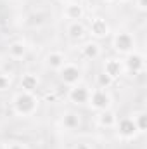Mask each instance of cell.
<instances>
[{"mask_svg": "<svg viewBox=\"0 0 147 149\" xmlns=\"http://www.w3.org/2000/svg\"><path fill=\"white\" fill-rule=\"evenodd\" d=\"M40 108V97L35 92H24L17 90L10 97V109L19 118H30Z\"/></svg>", "mask_w": 147, "mask_h": 149, "instance_id": "1", "label": "cell"}, {"mask_svg": "<svg viewBox=\"0 0 147 149\" xmlns=\"http://www.w3.org/2000/svg\"><path fill=\"white\" fill-rule=\"evenodd\" d=\"M111 45H112V50L118 56H123V57L128 56L130 52L137 50V40H135V37L130 31H126V30L116 31L112 35V38H111Z\"/></svg>", "mask_w": 147, "mask_h": 149, "instance_id": "2", "label": "cell"}, {"mask_svg": "<svg viewBox=\"0 0 147 149\" xmlns=\"http://www.w3.org/2000/svg\"><path fill=\"white\" fill-rule=\"evenodd\" d=\"M87 108L94 113H99V111L112 108V95H111V92L107 88H97V87L92 88L88 102H87Z\"/></svg>", "mask_w": 147, "mask_h": 149, "instance_id": "3", "label": "cell"}, {"mask_svg": "<svg viewBox=\"0 0 147 149\" xmlns=\"http://www.w3.org/2000/svg\"><path fill=\"white\" fill-rule=\"evenodd\" d=\"M57 73V78H59V81L62 83V85H66V87H73L76 83H80V81H83V70L78 66V64H74V63H66L59 71H55Z\"/></svg>", "mask_w": 147, "mask_h": 149, "instance_id": "4", "label": "cell"}, {"mask_svg": "<svg viewBox=\"0 0 147 149\" xmlns=\"http://www.w3.org/2000/svg\"><path fill=\"white\" fill-rule=\"evenodd\" d=\"M87 26V35H90L92 40H102V38L109 37L111 35V26L107 23V19L101 17V16H95V17H90L88 24Z\"/></svg>", "mask_w": 147, "mask_h": 149, "instance_id": "5", "label": "cell"}, {"mask_svg": "<svg viewBox=\"0 0 147 149\" xmlns=\"http://www.w3.org/2000/svg\"><path fill=\"white\" fill-rule=\"evenodd\" d=\"M114 130H116L118 139H121V141H133L139 135V130H137V127H135V123L130 116L118 118V121L114 125Z\"/></svg>", "mask_w": 147, "mask_h": 149, "instance_id": "6", "label": "cell"}, {"mask_svg": "<svg viewBox=\"0 0 147 149\" xmlns=\"http://www.w3.org/2000/svg\"><path fill=\"white\" fill-rule=\"evenodd\" d=\"M90 87L85 81H80L73 87L68 88V101L74 106H87L88 97H90Z\"/></svg>", "mask_w": 147, "mask_h": 149, "instance_id": "7", "label": "cell"}, {"mask_svg": "<svg viewBox=\"0 0 147 149\" xmlns=\"http://www.w3.org/2000/svg\"><path fill=\"white\" fill-rule=\"evenodd\" d=\"M123 64H125V71L133 74H140L146 70V56L140 50H133L128 56H125Z\"/></svg>", "mask_w": 147, "mask_h": 149, "instance_id": "8", "label": "cell"}, {"mask_svg": "<svg viewBox=\"0 0 147 149\" xmlns=\"http://www.w3.org/2000/svg\"><path fill=\"white\" fill-rule=\"evenodd\" d=\"M102 71L106 74H109L112 80H119L123 74L126 73L125 71V64H123V59L118 56H112V57H106L104 63H102Z\"/></svg>", "mask_w": 147, "mask_h": 149, "instance_id": "9", "label": "cell"}, {"mask_svg": "<svg viewBox=\"0 0 147 149\" xmlns=\"http://www.w3.org/2000/svg\"><path fill=\"white\" fill-rule=\"evenodd\" d=\"M80 54L87 61H97L102 56V47L97 40H83L80 45Z\"/></svg>", "mask_w": 147, "mask_h": 149, "instance_id": "10", "label": "cell"}, {"mask_svg": "<svg viewBox=\"0 0 147 149\" xmlns=\"http://www.w3.org/2000/svg\"><path fill=\"white\" fill-rule=\"evenodd\" d=\"M59 125L66 132H76L81 127V116H80L78 111H73V109L64 111L61 114V118H59Z\"/></svg>", "mask_w": 147, "mask_h": 149, "instance_id": "11", "label": "cell"}, {"mask_svg": "<svg viewBox=\"0 0 147 149\" xmlns=\"http://www.w3.org/2000/svg\"><path fill=\"white\" fill-rule=\"evenodd\" d=\"M62 17L66 21H81L85 17V7L83 3L76 2V0H71L68 3L62 5Z\"/></svg>", "mask_w": 147, "mask_h": 149, "instance_id": "12", "label": "cell"}, {"mask_svg": "<svg viewBox=\"0 0 147 149\" xmlns=\"http://www.w3.org/2000/svg\"><path fill=\"white\" fill-rule=\"evenodd\" d=\"M28 43L24 42V40H12L9 45H7V50H5V54H7V57L9 59H12V61H21V59H24L26 56H28Z\"/></svg>", "mask_w": 147, "mask_h": 149, "instance_id": "13", "label": "cell"}, {"mask_svg": "<svg viewBox=\"0 0 147 149\" xmlns=\"http://www.w3.org/2000/svg\"><path fill=\"white\" fill-rule=\"evenodd\" d=\"M66 63H68V59H66L64 52H61V50H50L43 57V66L50 71H59Z\"/></svg>", "mask_w": 147, "mask_h": 149, "instance_id": "14", "label": "cell"}, {"mask_svg": "<svg viewBox=\"0 0 147 149\" xmlns=\"http://www.w3.org/2000/svg\"><path fill=\"white\" fill-rule=\"evenodd\" d=\"M116 121H118V113L112 108L95 113V125L101 128H114Z\"/></svg>", "mask_w": 147, "mask_h": 149, "instance_id": "15", "label": "cell"}, {"mask_svg": "<svg viewBox=\"0 0 147 149\" xmlns=\"http://www.w3.org/2000/svg\"><path fill=\"white\" fill-rule=\"evenodd\" d=\"M40 87V78L33 71H24L19 76V90L24 92H37Z\"/></svg>", "mask_w": 147, "mask_h": 149, "instance_id": "16", "label": "cell"}, {"mask_svg": "<svg viewBox=\"0 0 147 149\" xmlns=\"http://www.w3.org/2000/svg\"><path fill=\"white\" fill-rule=\"evenodd\" d=\"M66 33L74 42H83L87 38V26L83 21H68Z\"/></svg>", "mask_w": 147, "mask_h": 149, "instance_id": "17", "label": "cell"}, {"mask_svg": "<svg viewBox=\"0 0 147 149\" xmlns=\"http://www.w3.org/2000/svg\"><path fill=\"white\" fill-rule=\"evenodd\" d=\"M130 118L133 120V123H135L139 134H144L146 128H147V113L144 111V109H140V111H133L132 114H130Z\"/></svg>", "mask_w": 147, "mask_h": 149, "instance_id": "18", "label": "cell"}, {"mask_svg": "<svg viewBox=\"0 0 147 149\" xmlns=\"http://www.w3.org/2000/svg\"><path fill=\"white\" fill-rule=\"evenodd\" d=\"M114 81L116 80H112L109 74H106L104 71H99V73L95 74V87L97 88H107L109 90L111 87L114 85Z\"/></svg>", "mask_w": 147, "mask_h": 149, "instance_id": "19", "label": "cell"}, {"mask_svg": "<svg viewBox=\"0 0 147 149\" xmlns=\"http://www.w3.org/2000/svg\"><path fill=\"white\" fill-rule=\"evenodd\" d=\"M0 73H5V74L14 76V74H16V61L5 57V61H2V64H0Z\"/></svg>", "mask_w": 147, "mask_h": 149, "instance_id": "20", "label": "cell"}, {"mask_svg": "<svg viewBox=\"0 0 147 149\" xmlns=\"http://www.w3.org/2000/svg\"><path fill=\"white\" fill-rule=\"evenodd\" d=\"M12 76L5 73H0V92H9L12 88Z\"/></svg>", "mask_w": 147, "mask_h": 149, "instance_id": "21", "label": "cell"}, {"mask_svg": "<svg viewBox=\"0 0 147 149\" xmlns=\"http://www.w3.org/2000/svg\"><path fill=\"white\" fill-rule=\"evenodd\" d=\"M2 149H30V148H28V144L23 142V141H7Z\"/></svg>", "mask_w": 147, "mask_h": 149, "instance_id": "22", "label": "cell"}, {"mask_svg": "<svg viewBox=\"0 0 147 149\" xmlns=\"http://www.w3.org/2000/svg\"><path fill=\"white\" fill-rule=\"evenodd\" d=\"M135 9L139 12H146L147 10V0H135Z\"/></svg>", "mask_w": 147, "mask_h": 149, "instance_id": "23", "label": "cell"}, {"mask_svg": "<svg viewBox=\"0 0 147 149\" xmlns=\"http://www.w3.org/2000/svg\"><path fill=\"white\" fill-rule=\"evenodd\" d=\"M73 149H92L90 144H87V142H78V144H74Z\"/></svg>", "mask_w": 147, "mask_h": 149, "instance_id": "24", "label": "cell"}, {"mask_svg": "<svg viewBox=\"0 0 147 149\" xmlns=\"http://www.w3.org/2000/svg\"><path fill=\"white\" fill-rule=\"evenodd\" d=\"M112 2H118V3H128L130 0H112Z\"/></svg>", "mask_w": 147, "mask_h": 149, "instance_id": "25", "label": "cell"}, {"mask_svg": "<svg viewBox=\"0 0 147 149\" xmlns=\"http://www.w3.org/2000/svg\"><path fill=\"white\" fill-rule=\"evenodd\" d=\"M97 2H101V3H109V2H112V0H97Z\"/></svg>", "mask_w": 147, "mask_h": 149, "instance_id": "26", "label": "cell"}, {"mask_svg": "<svg viewBox=\"0 0 147 149\" xmlns=\"http://www.w3.org/2000/svg\"><path fill=\"white\" fill-rule=\"evenodd\" d=\"M57 2H61V3L64 5V3H68V2H71V0H57Z\"/></svg>", "mask_w": 147, "mask_h": 149, "instance_id": "27", "label": "cell"}]
</instances>
